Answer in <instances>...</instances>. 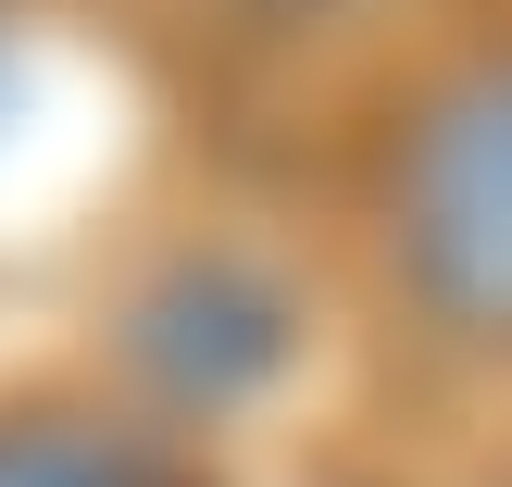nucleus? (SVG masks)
Wrapping results in <instances>:
<instances>
[{
  "label": "nucleus",
  "instance_id": "obj_1",
  "mask_svg": "<svg viewBox=\"0 0 512 487\" xmlns=\"http://www.w3.org/2000/svg\"><path fill=\"white\" fill-rule=\"evenodd\" d=\"M388 250L450 338H512V50L413 100L388 163Z\"/></svg>",
  "mask_w": 512,
  "mask_h": 487
},
{
  "label": "nucleus",
  "instance_id": "obj_2",
  "mask_svg": "<svg viewBox=\"0 0 512 487\" xmlns=\"http://www.w3.org/2000/svg\"><path fill=\"white\" fill-rule=\"evenodd\" d=\"M125 350H138V375H150L163 400L225 413V400H250V388L300 350V325H288V300H275L250 263H175L163 288L125 313Z\"/></svg>",
  "mask_w": 512,
  "mask_h": 487
},
{
  "label": "nucleus",
  "instance_id": "obj_3",
  "mask_svg": "<svg viewBox=\"0 0 512 487\" xmlns=\"http://www.w3.org/2000/svg\"><path fill=\"white\" fill-rule=\"evenodd\" d=\"M0 487H200L163 438L88 413H0Z\"/></svg>",
  "mask_w": 512,
  "mask_h": 487
}]
</instances>
